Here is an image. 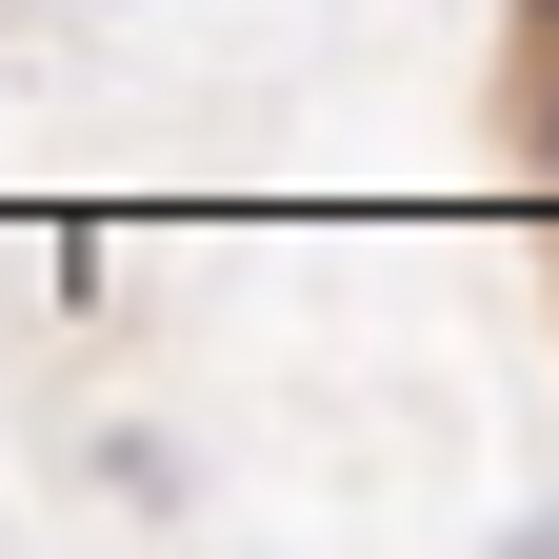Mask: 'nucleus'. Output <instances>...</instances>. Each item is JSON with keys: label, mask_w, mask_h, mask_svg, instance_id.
<instances>
[{"label": "nucleus", "mask_w": 559, "mask_h": 559, "mask_svg": "<svg viewBox=\"0 0 559 559\" xmlns=\"http://www.w3.org/2000/svg\"><path fill=\"white\" fill-rule=\"evenodd\" d=\"M520 40H539V60H559V0H520Z\"/></svg>", "instance_id": "f03ea898"}, {"label": "nucleus", "mask_w": 559, "mask_h": 559, "mask_svg": "<svg viewBox=\"0 0 559 559\" xmlns=\"http://www.w3.org/2000/svg\"><path fill=\"white\" fill-rule=\"evenodd\" d=\"M539 180H559V60H539Z\"/></svg>", "instance_id": "f257e3e1"}]
</instances>
